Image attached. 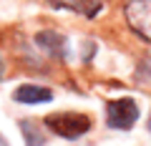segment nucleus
Masks as SVG:
<instances>
[{
    "instance_id": "f257e3e1",
    "label": "nucleus",
    "mask_w": 151,
    "mask_h": 146,
    "mask_svg": "<svg viewBox=\"0 0 151 146\" xmlns=\"http://www.w3.org/2000/svg\"><path fill=\"white\" fill-rule=\"evenodd\" d=\"M43 124L55 136L68 139V141H76V139H81L83 134L91 131V119L83 116V114H50L43 119Z\"/></svg>"
},
{
    "instance_id": "f03ea898",
    "label": "nucleus",
    "mask_w": 151,
    "mask_h": 146,
    "mask_svg": "<svg viewBox=\"0 0 151 146\" xmlns=\"http://www.w3.org/2000/svg\"><path fill=\"white\" fill-rule=\"evenodd\" d=\"M106 121L111 129L116 131H129L136 126L139 121V103L134 98L124 96V98H116L106 106Z\"/></svg>"
},
{
    "instance_id": "7ed1b4c3",
    "label": "nucleus",
    "mask_w": 151,
    "mask_h": 146,
    "mask_svg": "<svg viewBox=\"0 0 151 146\" xmlns=\"http://www.w3.org/2000/svg\"><path fill=\"white\" fill-rule=\"evenodd\" d=\"M124 15L131 30L146 43H151V0H129Z\"/></svg>"
},
{
    "instance_id": "20e7f679",
    "label": "nucleus",
    "mask_w": 151,
    "mask_h": 146,
    "mask_svg": "<svg viewBox=\"0 0 151 146\" xmlns=\"http://www.w3.org/2000/svg\"><path fill=\"white\" fill-rule=\"evenodd\" d=\"M18 103H25V106H35V103H50L53 101V91L45 86H35V83H23L15 88L13 93Z\"/></svg>"
},
{
    "instance_id": "39448f33",
    "label": "nucleus",
    "mask_w": 151,
    "mask_h": 146,
    "mask_svg": "<svg viewBox=\"0 0 151 146\" xmlns=\"http://www.w3.org/2000/svg\"><path fill=\"white\" fill-rule=\"evenodd\" d=\"M53 8H63V10L78 13L83 18H96L103 10V0H45Z\"/></svg>"
},
{
    "instance_id": "423d86ee",
    "label": "nucleus",
    "mask_w": 151,
    "mask_h": 146,
    "mask_svg": "<svg viewBox=\"0 0 151 146\" xmlns=\"http://www.w3.org/2000/svg\"><path fill=\"white\" fill-rule=\"evenodd\" d=\"M35 43L43 50H48L50 55H55V58H65V38L60 35V33H50V30L38 33Z\"/></svg>"
},
{
    "instance_id": "0eeeda50",
    "label": "nucleus",
    "mask_w": 151,
    "mask_h": 146,
    "mask_svg": "<svg viewBox=\"0 0 151 146\" xmlns=\"http://www.w3.org/2000/svg\"><path fill=\"white\" fill-rule=\"evenodd\" d=\"M20 131H23V139H25V146H45V136L35 129V124L20 121Z\"/></svg>"
},
{
    "instance_id": "6e6552de",
    "label": "nucleus",
    "mask_w": 151,
    "mask_h": 146,
    "mask_svg": "<svg viewBox=\"0 0 151 146\" xmlns=\"http://www.w3.org/2000/svg\"><path fill=\"white\" fill-rule=\"evenodd\" d=\"M5 76V63H3V58H0V78Z\"/></svg>"
},
{
    "instance_id": "1a4fd4ad",
    "label": "nucleus",
    "mask_w": 151,
    "mask_h": 146,
    "mask_svg": "<svg viewBox=\"0 0 151 146\" xmlns=\"http://www.w3.org/2000/svg\"><path fill=\"white\" fill-rule=\"evenodd\" d=\"M0 146H8V141L3 139V134H0Z\"/></svg>"
},
{
    "instance_id": "9d476101",
    "label": "nucleus",
    "mask_w": 151,
    "mask_h": 146,
    "mask_svg": "<svg viewBox=\"0 0 151 146\" xmlns=\"http://www.w3.org/2000/svg\"><path fill=\"white\" fill-rule=\"evenodd\" d=\"M149 129H151V119H149Z\"/></svg>"
}]
</instances>
